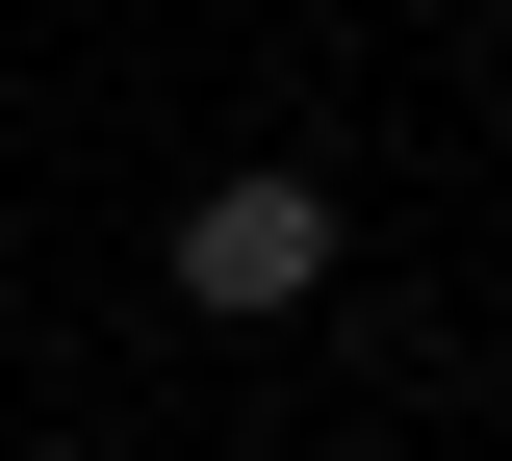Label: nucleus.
Returning <instances> with one entry per match:
<instances>
[{
    "instance_id": "obj_1",
    "label": "nucleus",
    "mask_w": 512,
    "mask_h": 461,
    "mask_svg": "<svg viewBox=\"0 0 512 461\" xmlns=\"http://www.w3.org/2000/svg\"><path fill=\"white\" fill-rule=\"evenodd\" d=\"M308 282H333V180H282V154H256V180H205L180 205V308H308Z\"/></svg>"
}]
</instances>
